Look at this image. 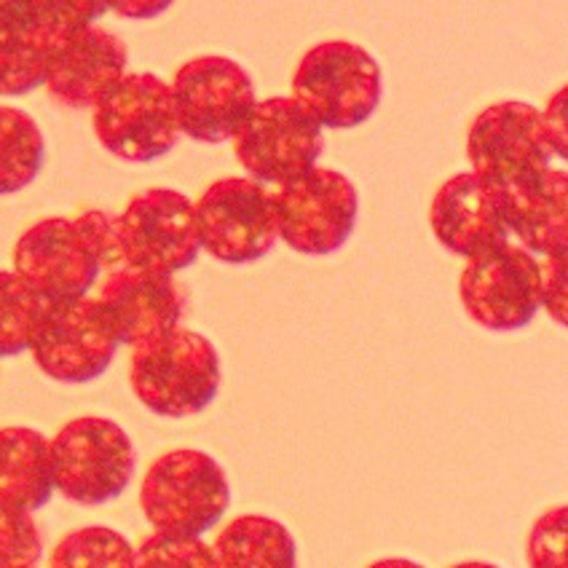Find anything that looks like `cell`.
<instances>
[{
  "label": "cell",
  "instance_id": "cell-32",
  "mask_svg": "<svg viewBox=\"0 0 568 568\" xmlns=\"http://www.w3.org/2000/svg\"><path fill=\"white\" fill-rule=\"evenodd\" d=\"M448 568H501V566L486 564V560H464V564H456V566H448Z\"/></svg>",
  "mask_w": 568,
  "mask_h": 568
},
{
  "label": "cell",
  "instance_id": "cell-12",
  "mask_svg": "<svg viewBox=\"0 0 568 568\" xmlns=\"http://www.w3.org/2000/svg\"><path fill=\"white\" fill-rule=\"evenodd\" d=\"M199 244L231 266L263 261L280 242L271 191L250 178H223L193 202Z\"/></svg>",
  "mask_w": 568,
  "mask_h": 568
},
{
  "label": "cell",
  "instance_id": "cell-2",
  "mask_svg": "<svg viewBox=\"0 0 568 568\" xmlns=\"http://www.w3.org/2000/svg\"><path fill=\"white\" fill-rule=\"evenodd\" d=\"M129 384L134 397L156 416L193 418L221 392V354L206 335L178 327L132 348Z\"/></svg>",
  "mask_w": 568,
  "mask_h": 568
},
{
  "label": "cell",
  "instance_id": "cell-3",
  "mask_svg": "<svg viewBox=\"0 0 568 568\" xmlns=\"http://www.w3.org/2000/svg\"><path fill=\"white\" fill-rule=\"evenodd\" d=\"M140 507L153 526V534L202 539L229 513V477L221 464L204 450H166L142 477Z\"/></svg>",
  "mask_w": 568,
  "mask_h": 568
},
{
  "label": "cell",
  "instance_id": "cell-24",
  "mask_svg": "<svg viewBox=\"0 0 568 568\" xmlns=\"http://www.w3.org/2000/svg\"><path fill=\"white\" fill-rule=\"evenodd\" d=\"M47 303L14 271H0V359L30 352Z\"/></svg>",
  "mask_w": 568,
  "mask_h": 568
},
{
  "label": "cell",
  "instance_id": "cell-28",
  "mask_svg": "<svg viewBox=\"0 0 568 568\" xmlns=\"http://www.w3.org/2000/svg\"><path fill=\"white\" fill-rule=\"evenodd\" d=\"M566 255L568 247L537 257L539 261V293L541 308L550 314L555 325L568 322V287H566Z\"/></svg>",
  "mask_w": 568,
  "mask_h": 568
},
{
  "label": "cell",
  "instance_id": "cell-21",
  "mask_svg": "<svg viewBox=\"0 0 568 568\" xmlns=\"http://www.w3.org/2000/svg\"><path fill=\"white\" fill-rule=\"evenodd\" d=\"M212 568H298V545L284 523L239 515L210 545Z\"/></svg>",
  "mask_w": 568,
  "mask_h": 568
},
{
  "label": "cell",
  "instance_id": "cell-19",
  "mask_svg": "<svg viewBox=\"0 0 568 568\" xmlns=\"http://www.w3.org/2000/svg\"><path fill=\"white\" fill-rule=\"evenodd\" d=\"M501 193V191H499ZM509 239L541 257L568 247V174L552 170L523 189L501 193Z\"/></svg>",
  "mask_w": 568,
  "mask_h": 568
},
{
  "label": "cell",
  "instance_id": "cell-4",
  "mask_svg": "<svg viewBox=\"0 0 568 568\" xmlns=\"http://www.w3.org/2000/svg\"><path fill=\"white\" fill-rule=\"evenodd\" d=\"M384 97V73L371 51L352 41H322L301 57L293 100L325 132L357 129L373 119Z\"/></svg>",
  "mask_w": 568,
  "mask_h": 568
},
{
  "label": "cell",
  "instance_id": "cell-6",
  "mask_svg": "<svg viewBox=\"0 0 568 568\" xmlns=\"http://www.w3.org/2000/svg\"><path fill=\"white\" fill-rule=\"evenodd\" d=\"M105 14L108 3L89 0L0 3V97H22L41 89L54 49Z\"/></svg>",
  "mask_w": 568,
  "mask_h": 568
},
{
  "label": "cell",
  "instance_id": "cell-5",
  "mask_svg": "<svg viewBox=\"0 0 568 568\" xmlns=\"http://www.w3.org/2000/svg\"><path fill=\"white\" fill-rule=\"evenodd\" d=\"M54 490L81 507L111 505L138 469L132 437L102 416L73 418L49 440Z\"/></svg>",
  "mask_w": 568,
  "mask_h": 568
},
{
  "label": "cell",
  "instance_id": "cell-1",
  "mask_svg": "<svg viewBox=\"0 0 568 568\" xmlns=\"http://www.w3.org/2000/svg\"><path fill=\"white\" fill-rule=\"evenodd\" d=\"M124 266L115 217L89 210L79 217H47L14 247V274L47 306L89 298L102 274Z\"/></svg>",
  "mask_w": 568,
  "mask_h": 568
},
{
  "label": "cell",
  "instance_id": "cell-14",
  "mask_svg": "<svg viewBox=\"0 0 568 568\" xmlns=\"http://www.w3.org/2000/svg\"><path fill=\"white\" fill-rule=\"evenodd\" d=\"M458 298L475 325L494 333L523 331L541 308L539 261L509 239L464 263Z\"/></svg>",
  "mask_w": 568,
  "mask_h": 568
},
{
  "label": "cell",
  "instance_id": "cell-18",
  "mask_svg": "<svg viewBox=\"0 0 568 568\" xmlns=\"http://www.w3.org/2000/svg\"><path fill=\"white\" fill-rule=\"evenodd\" d=\"M129 51L119 36L92 24L68 36L51 57L43 89L68 111L94 108L126 75Z\"/></svg>",
  "mask_w": 568,
  "mask_h": 568
},
{
  "label": "cell",
  "instance_id": "cell-15",
  "mask_svg": "<svg viewBox=\"0 0 568 568\" xmlns=\"http://www.w3.org/2000/svg\"><path fill=\"white\" fill-rule=\"evenodd\" d=\"M119 341L94 298L51 303L43 308L41 325L30 354L43 376L60 384H92L111 367Z\"/></svg>",
  "mask_w": 568,
  "mask_h": 568
},
{
  "label": "cell",
  "instance_id": "cell-23",
  "mask_svg": "<svg viewBox=\"0 0 568 568\" xmlns=\"http://www.w3.org/2000/svg\"><path fill=\"white\" fill-rule=\"evenodd\" d=\"M134 547L108 526H83L64 534L51 552L49 568H132Z\"/></svg>",
  "mask_w": 568,
  "mask_h": 568
},
{
  "label": "cell",
  "instance_id": "cell-8",
  "mask_svg": "<svg viewBox=\"0 0 568 568\" xmlns=\"http://www.w3.org/2000/svg\"><path fill=\"white\" fill-rule=\"evenodd\" d=\"M100 145L129 164H151L180 140L170 83L153 73H126L92 108Z\"/></svg>",
  "mask_w": 568,
  "mask_h": 568
},
{
  "label": "cell",
  "instance_id": "cell-26",
  "mask_svg": "<svg viewBox=\"0 0 568 568\" xmlns=\"http://www.w3.org/2000/svg\"><path fill=\"white\" fill-rule=\"evenodd\" d=\"M132 568H212L204 539H174L151 534L134 547Z\"/></svg>",
  "mask_w": 568,
  "mask_h": 568
},
{
  "label": "cell",
  "instance_id": "cell-22",
  "mask_svg": "<svg viewBox=\"0 0 568 568\" xmlns=\"http://www.w3.org/2000/svg\"><path fill=\"white\" fill-rule=\"evenodd\" d=\"M47 161V140L30 113L0 105V196L30 189Z\"/></svg>",
  "mask_w": 568,
  "mask_h": 568
},
{
  "label": "cell",
  "instance_id": "cell-20",
  "mask_svg": "<svg viewBox=\"0 0 568 568\" xmlns=\"http://www.w3.org/2000/svg\"><path fill=\"white\" fill-rule=\"evenodd\" d=\"M54 496L49 437L30 426L0 429V509L38 513Z\"/></svg>",
  "mask_w": 568,
  "mask_h": 568
},
{
  "label": "cell",
  "instance_id": "cell-31",
  "mask_svg": "<svg viewBox=\"0 0 568 568\" xmlns=\"http://www.w3.org/2000/svg\"><path fill=\"white\" fill-rule=\"evenodd\" d=\"M365 568H424V566L416 564V560H408V558H381V560H376V564H371Z\"/></svg>",
  "mask_w": 568,
  "mask_h": 568
},
{
  "label": "cell",
  "instance_id": "cell-16",
  "mask_svg": "<svg viewBox=\"0 0 568 568\" xmlns=\"http://www.w3.org/2000/svg\"><path fill=\"white\" fill-rule=\"evenodd\" d=\"M94 303L111 325L119 346H140L178 331L183 320V290L172 276L138 268H113L100 282Z\"/></svg>",
  "mask_w": 568,
  "mask_h": 568
},
{
  "label": "cell",
  "instance_id": "cell-9",
  "mask_svg": "<svg viewBox=\"0 0 568 568\" xmlns=\"http://www.w3.org/2000/svg\"><path fill=\"white\" fill-rule=\"evenodd\" d=\"M271 202L280 239L298 255L338 253L357 229V189L344 172L331 166H314L295 183L274 189Z\"/></svg>",
  "mask_w": 568,
  "mask_h": 568
},
{
  "label": "cell",
  "instance_id": "cell-11",
  "mask_svg": "<svg viewBox=\"0 0 568 568\" xmlns=\"http://www.w3.org/2000/svg\"><path fill=\"white\" fill-rule=\"evenodd\" d=\"M467 159L473 174L501 193L550 172L555 156L541 134L539 108L501 100L477 113L467 134Z\"/></svg>",
  "mask_w": 568,
  "mask_h": 568
},
{
  "label": "cell",
  "instance_id": "cell-13",
  "mask_svg": "<svg viewBox=\"0 0 568 568\" xmlns=\"http://www.w3.org/2000/svg\"><path fill=\"white\" fill-rule=\"evenodd\" d=\"M115 229L126 268L174 276L202 253L193 202L174 189L138 193L115 217Z\"/></svg>",
  "mask_w": 568,
  "mask_h": 568
},
{
  "label": "cell",
  "instance_id": "cell-17",
  "mask_svg": "<svg viewBox=\"0 0 568 568\" xmlns=\"http://www.w3.org/2000/svg\"><path fill=\"white\" fill-rule=\"evenodd\" d=\"M429 225L437 242L464 261L509 242L501 193L473 172L454 174L437 189Z\"/></svg>",
  "mask_w": 568,
  "mask_h": 568
},
{
  "label": "cell",
  "instance_id": "cell-27",
  "mask_svg": "<svg viewBox=\"0 0 568 568\" xmlns=\"http://www.w3.org/2000/svg\"><path fill=\"white\" fill-rule=\"evenodd\" d=\"M568 509L558 505L539 515L526 539L528 568H568Z\"/></svg>",
  "mask_w": 568,
  "mask_h": 568
},
{
  "label": "cell",
  "instance_id": "cell-10",
  "mask_svg": "<svg viewBox=\"0 0 568 568\" xmlns=\"http://www.w3.org/2000/svg\"><path fill=\"white\" fill-rule=\"evenodd\" d=\"M170 94L180 134L204 145L234 140L257 102L253 75L217 54L185 62L174 73Z\"/></svg>",
  "mask_w": 568,
  "mask_h": 568
},
{
  "label": "cell",
  "instance_id": "cell-7",
  "mask_svg": "<svg viewBox=\"0 0 568 568\" xmlns=\"http://www.w3.org/2000/svg\"><path fill=\"white\" fill-rule=\"evenodd\" d=\"M231 142L250 180L274 191L320 166L325 132L293 97H268L255 102Z\"/></svg>",
  "mask_w": 568,
  "mask_h": 568
},
{
  "label": "cell",
  "instance_id": "cell-30",
  "mask_svg": "<svg viewBox=\"0 0 568 568\" xmlns=\"http://www.w3.org/2000/svg\"><path fill=\"white\" fill-rule=\"evenodd\" d=\"M170 9V3H108V11L126 19H153Z\"/></svg>",
  "mask_w": 568,
  "mask_h": 568
},
{
  "label": "cell",
  "instance_id": "cell-29",
  "mask_svg": "<svg viewBox=\"0 0 568 568\" xmlns=\"http://www.w3.org/2000/svg\"><path fill=\"white\" fill-rule=\"evenodd\" d=\"M566 105H568V89L560 87L558 92L550 97L545 111H539L541 121V134H545L547 148L555 156V161L568 159V119H566Z\"/></svg>",
  "mask_w": 568,
  "mask_h": 568
},
{
  "label": "cell",
  "instance_id": "cell-25",
  "mask_svg": "<svg viewBox=\"0 0 568 568\" xmlns=\"http://www.w3.org/2000/svg\"><path fill=\"white\" fill-rule=\"evenodd\" d=\"M43 537L28 513L0 509V568H38Z\"/></svg>",
  "mask_w": 568,
  "mask_h": 568
}]
</instances>
